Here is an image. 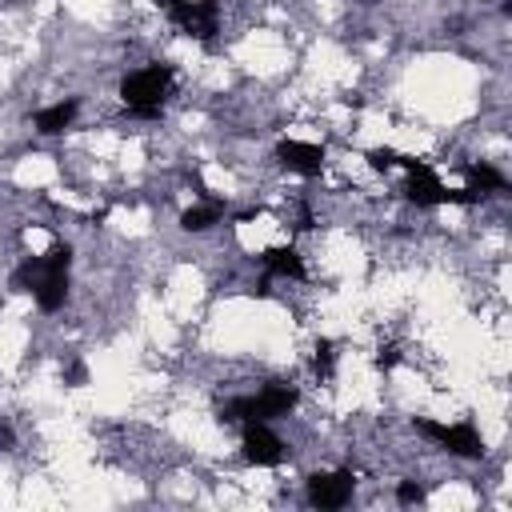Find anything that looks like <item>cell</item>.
<instances>
[{"label": "cell", "mask_w": 512, "mask_h": 512, "mask_svg": "<svg viewBox=\"0 0 512 512\" xmlns=\"http://www.w3.org/2000/svg\"><path fill=\"white\" fill-rule=\"evenodd\" d=\"M68 268H72V248L68 244H52V252L28 256L12 272V288L28 292L40 312H56L68 300Z\"/></svg>", "instance_id": "1"}, {"label": "cell", "mask_w": 512, "mask_h": 512, "mask_svg": "<svg viewBox=\"0 0 512 512\" xmlns=\"http://www.w3.org/2000/svg\"><path fill=\"white\" fill-rule=\"evenodd\" d=\"M172 88H176L172 64H144V68H136V72L124 76L120 100H124V108L132 116H160V108L168 104Z\"/></svg>", "instance_id": "2"}, {"label": "cell", "mask_w": 512, "mask_h": 512, "mask_svg": "<svg viewBox=\"0 0 512 512\" xmlns=\"http://www.w3.org/2000/svg\"><path fill=\"white\" fill-rule=\"evenodd\" d=\"M296 408V388L292 384H268L252 396H236L224 404V420L236 424H268L276 416H288Z\"/></svg>", "instance_id": "3"}, {"label": "cell", "mask_w": 512, "mask_h": 512, "mask_svg": "<svg viewBox=\"0 0 512 512\" xmlns=\"http://www.w3.org/2000/svg\"><path fill=\"white\" fill-rule=\"evenodd\" d=\"M420 432L432 436L444 452L452 456H464V460H476L484 452V436L476 432V424L468 420H456V424H440V420H420Z\"/></svg>", "instance_id": "4"}, {"label": "cell", "mask_w": 512, "mask_h": 512, "mask_svg": "<svg viewBox=\"0 0 512 512\" xmlns=\"http://www.w3.org/2000/svg\"><path fill=\"white\" fill-rule=\"evenodd\" d=\"M168 12L196 40H208V36L220 32V4L216 0H172Z\"/></svg>", "instance_id": "5"}, {"label": "cell", "mask_w": 512, "mask_h": 512, "mask_svg": "<svg viewBox=\"0 0 512 512\" xmlns=\"http://www.w3.org/2000/svg\"><path fill=\"white\" fill-rule=\"evenodd\" d=\"M240 452H244V460H248V464H256V468H276V464L288 456L284 440H280L268 424H244Z\"/></svg>", "instance_id": "6"}, {"label": "cell", "mask_w": 512, "mask_h": 512, "mask_svg": "<svg viewBox=\"0 0 512 512\" xmlns=\"http://www.w3.org/2000/svg\"><path fill=\"white\" fill-rule=\"evenodd\" d=\"M352 488H356L352 472H316L308 480V504H316V508H344L352 500Z\"/></svg>", "instance_id": "7"}, {"label": "cell", "mask_w": 512, "mask_h": 512, "mask_svg": "<svg viewBox=\"0 0 512 512\" xmlns=\"http://www.w3.org/2000/svg\"><path fill=\"white\" fill-rule=\"evenodd\" d=\"M280 164L296 176H320L324 172V148L320 144H308V140H284L276 148Z\"/></svg>", "instance_id": "8"}, {"label": "cell", "mask_w": 512, "mask_h": 512, "mask_svg": "<svg viewBox=\"0 0 512 512\" xmlns=\"http://www.w3.org/2000/svg\"><path fill=\"white\" fill-rule=\"evenodd\" d=\"M76 112H80V100H76V96H68V100H56V104L40 108V112L32 116V124H36V132H40V136H60L64 128H72Z\"/></svg>", "instance_id": "9"}, {"label": "cell", "mask_w": 512, "mask_h": 512, "mask_svg": "<svg viewBox=\"0 0 512 512\" xmlns=\"http://www.w3.org/2000/svg\"><path fill=\"white\" fill-rule=\"evenodd\" d=\"M468 192H476L480 200L488 196V192H504L508 188V180H504V172L500 168H492L488 160H476V164H468Z\"/></svg>", "instance_id": "10"}, {"label": "cell", "mask_w": 512, "mask_h": 512, "mask_svg": "<svg viewBox=\"0 0 512 512\" xmlns=\"http://www.w3.org/2000/svg\"><path fill=\"white\" fill-rule=\"evenodd\" d=\"M260 260H264V268H268L272 276L304 280V260H300V252H296V248H268Z\"/></svg>", "instance_id": "11"}, {"label": "cell", "mask_w": 512, "mask_h": 512, "mask_svg": "<svg viewBox=\"0 0 512 512\" xmlns=\"http://www.w3.org/2000/svg\"><path fill=\"white\" fill-rule=\"evenodd\" d=\"M216 220H220V204H216V200H212V204H196V208H188V212L180 216V224H184L188 232H208Z\"/></svg>", "instance_id": "12"}, {"label": "cell", "mask_w": 512, "mask_h": 512, "mask_svg": "<svg viewBox=\"0 0 512 512\" xmlns=\"http://www.w3.org/2000/svg\"><path fill=\"white\" fill-rule=\"evenodd\" d=\"M396 500H400V504H420V500H424V488L412 484V480H404V484L396 488Z\"/></svg>", "instance_id": "13"}]
</instances>
